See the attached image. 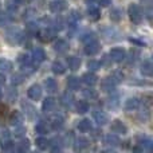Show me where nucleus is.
Returning <instances> with one entry per match:
<instances>
[{
    "label": "nucleus",
    "mask_w": 153,
    "mask_h": 153,
    "mask_svg": "<svg viewBox=\"0 0 153 153\" xmlns=\"http://www.w3.org/2000/svg\"><path fill=\"white\" fill-rule=\"evenodd\" d=\"M18 62L20 63V66L23 67V66H27V65L31 63V58H30V56L27 55V54H22V55H19Z\"/></svg>",
    "instance_id": "nucleus-36"
},
{
    "label": "nucleus",
    "mask_w": 153,
    "mask_h": 153,
    "mask_svg": "<svg viewBox=\"0 0 153 153\" xmlns=\"http://www.w3.org/2000/svg\"><path fill=\"white\" fill-rule=\"evenodd\" d=\"M114 78V81L117 82V83H120V82L122 81V78H124V74H122L121 71H114V74L111 75Z\"/></svg>",
    "instance_id": "nucleus-44"
},
{
    "label": "nucleus",
    "mask_w": 153,
    "mask_h": 153,
    "mask_svg": "<svg viewBox=\"0 0 153 153\" xmlns=\"http://www.w3.org/2000/svg\"><path fill=\"white\" fill-rule=\"evenodd\" d=\"M97 75L94 74V73H86V74L82 75V82H83L85 85H87V86H94L95 83H97Z\"/></svg>",
    "instance_id": "nucleus-11"
},
{
    "label": "nucleus",
    "mask_w": 153,
    "mask_h": 153,
    "mask_svg": "<svg viewBox=\"0 0 153 153\" xmlns=\"http://www.w3.org/2000/svg\"><path fill=\"white\" fill-rule=\"evenodd\" d=\"M87 66H89V69L91 70V71H95V70L100 69V63H98L97 61H90Z\"/></svg>",
    "instance_id": "nucleus-43"
},
{
    "label": "nucleus",
    "mask_w": 153,
    "mask_h": 153,
    "mask_svg": "<svg viewBox=\"0 0 153 153\" xmlns=\"http://www.w3.org/2000/svg\"><path fill=\"white\" fill-rule=\"evenodd\" d=\"M48 145H51V144H50V141H48L47 138H45V137L36 138V146L39 149H47Z\"/></svg>",
    "instance_id": "nucleus-32"
},
{
    "label": "nucleus",
    "mask_w": 153,
    "mask_h": 153,
    "mask_svg": "<svg viewBox=\"0 0 153 153\" xmlns=\"http://www.w3.org/2000/svg\"><path fill=\"white\" fill-rule=\"evenodd\" d=\"M39 39L42 40V42H51V40L55 38V35H56V31L55 30H53V28H47V30H45V31H42L40 32L39 31Z\"/></svg>",
    "instance_id": "nucleus-7"
},
{
    "label": "nucleus",
    "mask_w": 153,
    "mask_h": 153,
    "mask_svg": "<svg viewBox=\"0 0 153 153\" xmlns=\"http://www.w3.org/2000/svg\"><path fill=\"white\" fill-rule=\"evenodd\" d=\"M81 20V13H78L76 11H73L71 15L69 16V24L71 27H75V24Z\"/></svg>",
    "instance_id": "nucleus-30"
},
{
    "label": "nucleus",
    "mask_w": 153,
    "mask_h": 153,
    "mask_svg": "<svg viewBox=\"0 0 153 153\" xmlns=\"http://www.w3.org/2000/svg\"><path fill=\"white\" fill-rule=\"evenodd\" d=\"M73 102H74V97H73V94L65 93V94L61 97V105L65 106V108H71Z\"/></svg>",
    "instance_id": "nucleus-17"
},
{
    "label": "nucleus",
    "mask_w": 153,
    "mask_h": 153,
    "mask_svg": "<svg viewBox=\"0 0 153 153\" xmlns=\"http://www.w3.org/2000/svg\"><path fill=\"white\" fill-rule=\"evenodd\" d=\"M87 15H89L90 20H98L101 16L100 8L95 7V5H90V7L87 8Z\"/></svg>",
    "instance_id": "nucleus-18"
},
{
    "label": "nucleus",
    "mask_w": 153,
    "mask_h": 153,
    "mask_svg": "<svg viewBox=\"0 0 153 153\" xmlns=\"http://www.w3.org/2000/svg\"><path fill=\"white\" fill-rule=\"evenodd\" d=\"M50 124H51V128H53V129L61 130L62 128H63V125H65V120L62 118L61 116H55V117H53V118L50 120Z\"/></svg>",
    "instance_id": "nucleus-14"
},
{
    "label": "nucleus",
    "mask_w": 153,
    "mask_h": 153,
    "mask_svg": "<svg viewBox=\"0 0 153 153\" xmlns=\"http://www.w3.org/2000/svg\"><path fill=\"white\" fill-rule=\"evenodd\" d=\"M45 86H46V90L50 93H54L56 91V89H58V83H56V81L54 78H47L45 81Z\"/></svg>",
    "instance_id": "nucleus-24"
},
{
    "label": "nucleus",
    "mask_w": 153,
    "mask_h": 153,
    "mask_svg": "<svg viewBox=\"0 0 153 153\" xmlns=\"http://www.w3.org/2000/svg\"><path fill=\"white\" fill-rule=\"evenodd\" d=\"M121 18H122V12L120 10H111V12H110V19L113 22H120L121 20Z\"/></svg>",
    "instance_id": "nucleus-37"
},
{
    "label": "nucleus",
    "mask_w": 153,
    "mask_h": 153,
    "mask_svg": "<svg viewBox=\"0 0 153 153\" xmlns=\"http://www.w3.org/2000/svg\"><path fill=\"white\" fill-rule=\"evenodd\" d=\"M141 73H143L144 76H152L153 74V66L151 61H145L141 66Z\"/></svg>",
    "instance_id": "nucleus-20"
},
{
    "label": "nucleus",
    "mask_w": 153,
    "mask_h": 153,
    "mask_svg": "<svg viewBox=\"0 0 153 153\" xmlns=\"http://www.w3.org/2000/svg\"><path fill=\"white\" fill-rule=\"evenodd\" d=\"M128 13H129V18L133 23L138 24L143 22V18H144V13H143V10L138 4H130L129 8H128Z\"/></svg>",
    "instance_id": "nucleus-1"
},
{
    "label": "nucleus",
    "mask_w": 153,
    "mask_h": 153,
    "mask_svg": "<svg viewBox=\"0 0 153 153\" xmlns=\"http://www.w3.org/2000/svg\"><path fill=\"white\" fill-rule=\"evenodd\" d=\"M67 66L70 70H78L81 66V59L78 56H69L67 58Z\"/></svg>",
    "instance_id": "nucleus-19"
},
{
    "label": "nucleus",
    "mask_w": 153,
    "mask_h": 153,
    "mask_svg": "<svg viewBox=\"0 0 153 153\" xmlns=\"http://www.w3.org/2000/svg\"><path fill=\"white\" fill-rule=\"evenodd\" d=\"M12 63L7 59H0V71H11Z\"/></svg>",
    "instance_id": "nucleus-33"
},
{
    "label": "nucleus",
    "mask_w": 153,
    "mask_h": 153,
    "mask_svg": "<svg viewBox=\"0 0 153 153\" xmlns=\"http://www.w3.org/2000/svg\"><path fill=\"white\" fill-rule=\"evenodd\" d=\"M138 105H140V101L136 97L129 98V100L125 101V109H126V110H134V109L138 108Z\"/></svg>",
    "instance_id": "nucleus-22"
},
{
    "label": "nucleus",
    "mask_w": 153,
    "mask_h": 153,
    "mask_svg": "<svg viewBox=\"0 0 153 153\" xmlns=\"http://www.w3.org/2000/svg\"><path fill=\"white\" fill-rule=\"evenodd\" d=\"M75 109H76V113L83 114L86 111H89V103L86 101H78L75 105Z\"/></svg>",
    "instance_id": "nucleus-26"
},
{
    "label": "nucleus",
    "mask_w": 153,
    "mask_h": 153,
    "mask_svg": "<svg viewBox=\"0 0 153 153\" xmlns=\"http://www.w3.org/2000/svg\"><path fill=\"white\" fill-rule=\"evenodd\" d=\"M67 87H69V90H71V91L79 90V87H81V81H79V78H76V76H70V78L67 79Z\"/></svg>",
    "instance_id": "nucleus-16"
},
{
    "label": "nucleus",
    "mask_w": 153,
    "mask_h": 153,
    "mask_svg": "<svg viewBox=\"0 0 153 153\" xmlns=\"http://www.w3.org/2000/svg\"><path fill=\"white\" fill-rule=\"evenodd\" d=\"M117 86V82L114 81L113 76H109V78H105L102 82H101V87H102L103 91H113L114 87Z\"/></svg>",
    "instance_id": "nucleus-8"
},
{
    "label": "nucleus",
    "mask_w": 153,
    "mask_h": 153,
    "mask_svg": "<svg viewBox=\"0 0 153 153\" xmlns=\"http://www.w3.org/2000/svg\"><path fill=\"white\" fill-rule=\"evenodd\" d=\"M109 58L111 59V62L120 63V62H122L126 58V53H125V50L121 47H114V48H111L110 53H109Z\"/></svg>",
    "instance_id": "nucleus-2"
},
{
    "label": "nucleus",
    "mask_w": 153,
    "mask_h": 153,
    "mask_svg": "<svg viewBox=\"0 0 153 153\" xmlns=\"http://www.w3.org/2000/svg\"><path fill=\"white\" fill-rule=\"evenodd\" d=\"M91 130H93V129H91ZM101 136H102V132H101V130H98V129L93 130V133H91V137H93V138H95V140H97V138H100Z\"/></svg>",
    "instance_id": "nucleus-45"
},
{
    "label": "nucleus",
    "mask_w": 153,
    "mask_h": 153,
    "mask_svg": "<svg viewBox=\"0 0 153 153\" xmlns=\"http://www.w3.org/2000/svg\"><path fill=\"white\" fill-rule=\"evenodd\" d=\"M54 48H55L56 53H66V50L69 48V45H67L66 40L63 39H59L55 42V45H54Z\"/></svg>",
    "instance_id": "nucleus-25"
},
{
    "label": "nucleus",
    "mask_w": 153,
    "mask_h": 153,
    "mask_svg": "<svg viewBox=\"0 0 153 153\" xmlns=\"http://www.w3.org/2000/svg\"><path fill=\"white\" fill-rule=\"evenodd\" d=\"M27 95H28L30 100L32 101H38L42 98V87L39 85H32V86L28 87L27 90Z\"/></svg>",
    "instance_id": "nucleus-3"
},
{
    "label": "nucleus",
    "mask_w": 153,
    "mask_h": 153,
    "mask_svg": "<svg viewBox=\"0 0 153 153\" xmlns=\"http://www.w3.org/2000/svg\"><path fill=\"white\" fill-rule=\"evenodd\" d=\"M51 69H53V71L55 73V74H58V75L65 74V71H66V67H65L61 62H54L53 66H51Z\"/></svg>",
    "instance_id": "nucleus-28"
},
{
    "label": "nucleus",
    "mask_w": 153,
    "mask_h": 153,
    "mask_svg": "<svg viewBox=\"0 0 153 153\" xmlns=\"http://www.w3.org/2000/svg\"><path fill=\"white\" fill-rule=\"evenodd\" d=\"M4 82H5V76H4V74H1V73H0V86H1V85H4Z\"/></svg>",
    "instance_id": "nucleus-52"
},
{
    "label": "nucleus",
    "mask_w": 153,
    "mask_h": 153,
    "mask_svg": "<svg viewBox=\"0 0 153 153\" xmlns=\"http://www.w3.org/2000/svg\"><path fill=\"white\" fill-rule=\"evenodd\" d=\"M152 98H151V95H148V97H145V98H144V103H145V105L146 106H148V108H149V106H151V103H152Z\"/></svg>",
    "instance_id": "nucleus-48"
},
{
    "label": "nucleus",
    "mask_w": 153,
    "mask_h": 153,
    "mask_svg": "<svg viewBox=\"0 0 153 153\" xmlns=\"http://www.w3.org/2000/svg\"><path fill=\"white\" fill-rule=\"evenodd\" d=\"M93 117H94L95 122H97L98 125H105L109 122V117L108 114L105 113V111H101V110H97L93 113Z\"/></svg>",
    "instance_id": "nucleus-9"
},
{
    "label": "nucleus",
    "mask_w": 153,
    "mask_h": 153,
    "mask_svg": "<svg viewBox=\"0 0 153 153\" xmlns=\"http://www.w3.org/2000/svg\"><path fill=\"white\" fill-rule=\"evenodd\" d=\"M100 1V4L102 5V7H108L109 4H110V0H98Z\"/></svg>",
    "instance_id": "nucleus-49"
},
{
    "label": "nucleus",
    "mask_w": 153,
    "mask_h": 153,
    "mask_svg": "<svg viewBox=\"0 0 153 153\" xmlns=\"http://www.w3.org/2000/svg\"><path fill=\"white\" fill-rule=\"evenodd\" d=\"M1 97H3V93H1V90H0V100H1Z\"/></svg>",
    "instance_id": "nucleus-55"
},
{
    "label": "nucleus",
    "mask_w": 153,
    "mask_h": 153,
    "mask_svg": "<svg viewBox=\"0 0 153 153\" xmlns=\"http://www.w3.org/2000/svg\"><path fill=\"white\" fill-rule=\"evenodd\" d=\"M1 149L4 152H11V151L15 149V144H13L12 141H10V140H5L4 143H3V145H1Z\"/></svg>",
    "instance_id": "nucleus-38"
},
{
    "label": "nucleus",
    "mask_w": 153,
    "mask_h": 153,
    "mask_svg": "<svg viewBox=\"0 0 153 153\" xmlns=\"http://www.w3.org/2000/svg\"><path fill=\"white\" fill-rule=\"evenodd\" d=\"M3 137H8V132L5 130V132H3Z\"/></svg>",
    "instance_id": "nucleus-54"
},
{
    "label": "nucleus",
    "mask_w": 153,
    "mask_h": 153,
    "mask_svg": "<svg viewBox=\"0 0 153 153\" xmlns=\"http://www.w3.org/2000/svg\"><path fill=\"white\" fill-rule=\"evenodd\" d=\"M22 122H23V114L18 110H13L10 114V124L13 126H18V125H22Z\"/></svg>",
    "instance_id": "nucleus-10"
},
{
    "label": "nucleus",
    "mask_w": 153,
    "mask_h": 153,
    "mask_svg": "<svg viewBox=\"0 0 153 153\" xmlns=\"http://www.w3.org/2000/svg\"><path fill=\"white\" fill-rule=\"evenodd\" d=\"M118 97H113V98H110V100H109V102H108V105L110 106L111 109H114V108H117V106H118Z\"/></svg>",
    "instance_id": "nucleus-42"
},
{
    "label": "nucleus",
    "mask_w": 153,
    "mask_h": 153,
    "mask_svg": "<svg viewBox=\"0 0 153 153\" xmlns=\"http://www.w3.org/2000/svg\"><path fill=\"white\" fill-rule=\"evenodd\" d=\"M100 43L97 42V40H91V42H89V43H86V47H85V53L87 54V55H90V56H93V55H95V54H98L100 53Z\"/></svg>",
    "instance_id": "nucleus-6"
},
{
    "label": "nucleus",
    "mask_w": 153,
    "mask_h": 153,
    "mask_svg": "<svg viewBox=\"0 0 153 153\" xmlns=\"http://www.w3.org/2000/svg\"><path fill=\"white\" fill-rule=\"evenodd\" d=\"M23 108L26 109V113H27V116H28L30 118H32V117L35 116V109H34V106L28 105V103H23Z\"/></svg>",
    "instance_id": "nucleus-40"
},
{
    "label": "nucleus",
    "mask_w": 153,
    "mask_h": 153,
    "mask_svg": "<svg viewBox=\"0 0 153 153\" xmlns=\"http://www.w3.org/2000/svg\"><path fill=\"white\" fill-rule=\"evenodd\" d=\"M53 149H51V151H53V152H61L62 151V148H61V146H58V144H53Z\"/></svg>",
    "instance_id": "nucleus-50"
},
{
    "label": "nucleus",
    "mask_w": 153,
    "mask_h": 153,
    "mask_svg": "<svg viewBox=\"0 0 153 153\" xmlns=\"http://www.w3.org/2000/svg\"><path fill=\"white\" fill-rule=\"evenodd\" d=\"M32 58H34V61L36 62V65L42 63V62L46 59V53L42 50V48L36 47V48H34V51H32Z\"/></svg>",
    "instance_id": "nucleus-13"
},
{
    "label": "nucleus",
    "mask_w": 153,
    "mask_h": 153,
    "mask_svg": "<svg viewBox=\"0 0 153 153\" xmlns=\"http://www.w3.org/2000/svg\"><path fill=\"white\" fill-rule=\"evenodd\" d=\"M132 151H133V152H136V153H141V152H144V149L141 148V146L137 144V145H136V146H133V149H132Z\"/></svg>",
    "instance_id": "nucleus-47"
},
{
    "label": "nucleus",
    "mask_w": 153,
    "mask_h": 153,
    "mask_svg": "<svg viewBox=\"0 0 153 153\" xmlns=\"http://www.w3.org/2000/svg\"><path fill=\"white\" fill-rule=\"evenodd\" d=\"M50 10L54 13H61L67 10V1L65 0H56V1L50 3Z\"/></svg>",
    "instance_id": "nucleus-4"
},
{
    "label": "nucleus",
    "mask_w": 153,
    "mask_h": 153,
    "mask_svg": "<svg viewBox=\"0 0 153 153\" xmlns=\"http://www.w3.org/2000/svg\"><path fill=\"white\" fill-rule=\"evenodd\" d=\"M24 79H26V76H24L23 73H19V74L12 75V85H15V86H18V85H22Z\"/></svg>",
    "instance_id": "nucleus-35"
},
{
    "label": "nucleus",
    "mask_w": 153,
    "mask_h": 153,
    "mask_svg": "<svg viewBox=\"0 0 153 153\" xmlns=\"http://www.w3.org/2000/svg\"><path fill=\"white\" fill-rule=\"evenodd\" d=\"M110 130L116 134H125L128 132V128L125 126L124 122H121L120 120H116V121L111 122V126H110Z\"/></svg>",
    "instance_id": "nucleus-5"
},
{
    "label": "nucleus",
    "mask_w": 153,
    "mask_h": 153,
    "mask_svg": "<svg viewBox=\"0 0 153 153\" xmlns=\"http://www.w3.org/2000/svg\"><path fill=\"white\" fill-rule=\"evenodd\" d=\"M18 152H28L30 151V141L28 140H22L20 143L16 145Z\"/></svg>",
    "instance_id": "nucleus-31"
},
{
    "label": "nucleus",
    "mask_w": 153,
    "mask_h": 153,
    "mask_svg": "<svg viewBox=\"0 0 153 153\" xmlns=\"http://www.w3.org/2000/svg\"><path fill=\"white\" fill-rule=\"evenodd\" d=\"M48 130H50L48 125L46 124V122H43V121L38 122L36 126H35V132L39 133V134H46V133H48Z\"/></svg>",
    "instance_id": "nucleus-27"
},
{
    "label": "nucleus",
    "mask_w": 153,
    "mask_h": 153,
    "mask_svg": "<svg viewBox=\"0 0 153 153\" xmlns=\"http://www.w3.org/2000/svg\"><path fill=\"white\" fill-rule=\"evenodd\" d=\"M78 130L82 133H86V132H90L91 130V122H90V120H82V121H79L78 124Z\"/></svg>",
    "instance_id": "nucleus-23"
},
{
    "label": "nucleus",
    "mask_w": 153,
    "mask_h": 153,
    "mask_svg": "<svg viewBox=\"0 0 153 153\" xmlns=\"http://www.w3.org/2000/svg\"><path fill=\"white\" fill-rule=\"evenodd\" d=\"M55 106H56V101L54 100L53 97L46 98V100L43 101V103H42L43 111H51V110H54V109H55Z\"/></svg>",
    "instance_id": "nucleus-12"
},
{
    "label": "nucleus",
    "mask_w": 153,
    "mask_h": 153,
    "mask_svg": "<svg viewBox=\"0 0 153 153\" xmlns=\"http://www.w3.org/2000/svg\"><path fill=\"white\" fill-rule=\"evenodd\" d=\"M105 141H106V144H109V145H111V146H117L121 144V141H120L118 136H117L116 133H109L105 137Z\"/></svg>",
    "instance_id": "nucleus-21"
},
{
    "label": "nucleus",
    "mask_w": 153,
    "mask_h": 153,
    "mask_svg": "<svg viewBox=\"0 0 153 153\" xmlns=\"http://www.w3.org/2000/svg\"><path fill=\"white\" fill-rule=\"evenodd\" d=\"M83 95L87 98V100L93 101V100H97L98 93L95 91V90H93V89H86V90H83Z\"/></svg>",
    "instance_id": "nucleus-34"
},
{
    "label": "nucleus",
    "mask_w": 153,
    "mask_h": 153,
    "mask_svg": "<svg viewBox=\"0 0 153 153\" xmlns=\"http://www.w3.org/2000/svg\"><path fill=\"white\" fill-rule=\"evenodd\" d=\"M94 39H95V36H94L93 32H86V34H83L81 36V40L82 42H85V43H89V42H91V40H94Z\"/></svg>",
    "instance_id": "nucleus-41"
},
{
    "label": "nucleus",
    "mask_w": 153,
    "mask_h": 153,
    "mask_svg": "<svg viewBox=\"0 0 153 153\" xmlns=\"http://www.w3.org/2000/svg\"><path fill=\"white\" fill-rule=\"evenodd\" d=\"M5 110H7V106L0 105V114H5Z\"/></svg>",
    "instance_id": "nucleus-51"
},
{
    "label": "nucleus",
    "mask_w": 153,
    "mask_h": 153,
    "mask_svg": "<svg viewBox=\"0 0 153 153\" xmlns=\"http://www.w3.org/2000/svg\"><path fill=\"white\" fill-rule=\"evenodd\" d=\"M13 134H15V137H18V138H23L24 136H26V129H24L22 125H18V128L15 129Z\"/></svg>",
    "instance_id": "nucleus-39"
},
{
    "label": "nucleus",
    "mask_w": 153,
    "mask_h": 153,
    "mask_svg": "<svg viewBox=\"0 0 153 153\" xmlns=\"http://www.w3.org/2000/svg\"><path fill=\"white\" fill-rule=\"evenodd\" d=\"M13 3H15L16 5H19V4H22V3H24V0H13Z\"/></svg>",
    "instance_id": "nucleus-53"
},
{
    "label": "nucleus",
    "mask_w": 153,
    "mask_h": 153,
    "mask_svg": "<svg viewBox=\"0 0 153 153\" xmlns=\"http://www.w3.org/2000/svg\"><path fill=\"white\" fill-rule=\"evenodd\" d=\"M26 30H27V34L28 35L36 36V35L39 34V27H38V24H35V23H28L26 27Z\"/></svg>",
    "instance_id": "nucleus-29"
},
{
    "label": "nucleus",
    "mask_w": 153,
    "mask_h": 153,
    "mask_svg": "<svg viewBox=\"0 0 153 153\" xmlns=\"http://www.w3.org/2000/svg\"><path fill=\"white\" fill-rule=\"evenodd\" d=\"M87 146H89V140L85 137H78L75 140V144H74V149L76 152L78 151H83V149H86Z\"/></svg>",
    "instance_id": "nucleus-15"
},
{
    "label": "nucleus",
    "mask_w": 153,
    "mask_h": 153,
    "mask_svg": "<svg viewBox=\"0 0 153 153\" xmlns=\"http://www.w3.org/2000/svg\"><path fill=\"white\" fill-rule=\"evenodd\" d=\"M10 20V19H8V15L7 13H0V23H7V22Z\"/></svg>",
    "instance_id": "nucleus-46"
}]
</instances>
